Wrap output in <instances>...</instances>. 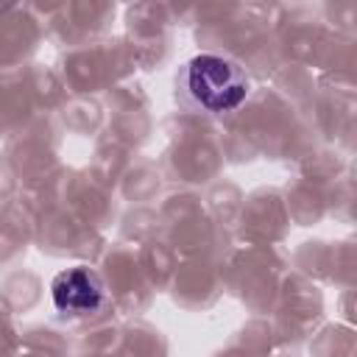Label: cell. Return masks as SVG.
<instances>
[{
	"label": "cell",
	"instance_id": "1",
	"mask_svg": "<svg viewBox=\"0 0 357 357\" xmlns=\"http://www.w3.org/2000/svg\"><path fill=\"white\" fill-rule=\"evenodd\" d=\"M187 86L209 112L237 109L248 95L245 73L223 56H195L187 64Z\"/></svg>",
	"mask_w": 357,
	"mask_h": 357
},
{
	"label": "cell",
	"instance_id": "2",
	"mask_svg": "<svg viewBox=\"0 0 357 357\" xmlns=\"http://www.w3.org/2000/svg\"><path fill=\"white\" fill-rule=\"evenodd\" d=\"M50 293H53L56 310L81 315V312H92V310L100 307V301H103V282H100V276L95 271L78 265V268L61 271L53 279Z\"/></svg>",
	"mask_w": 357,
	"mask_h": 357
}]
</instances>
